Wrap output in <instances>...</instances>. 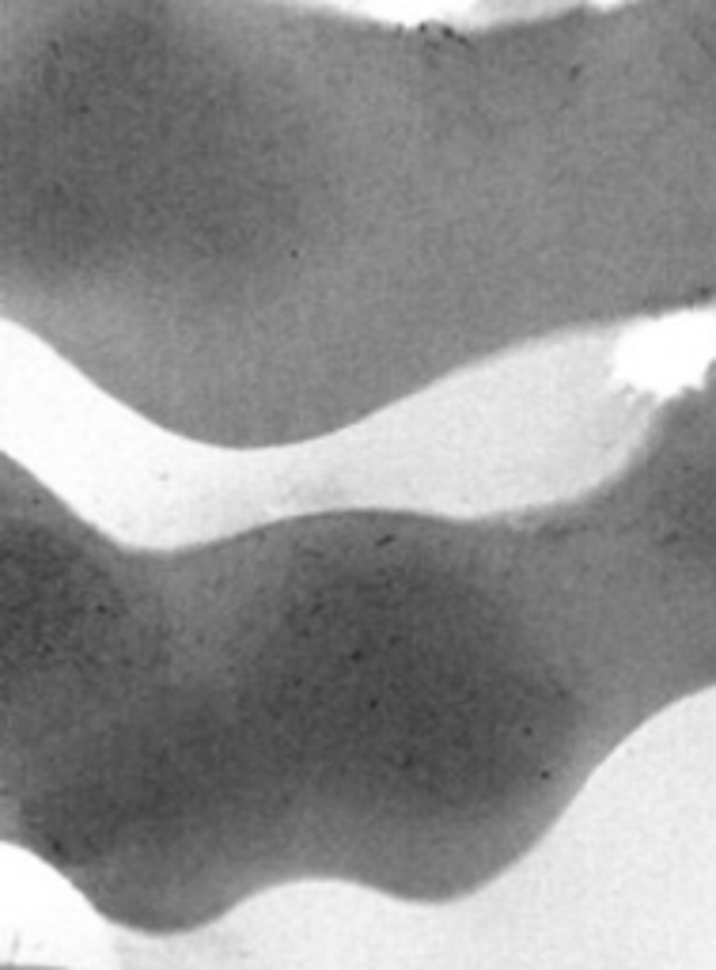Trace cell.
Here are the masks:
<instances>
[{
    "mask_svg": "<svg viewBox=\"0 0 716 970\" xmlns=\"http://www.w3.org/2000/svg\"><path fill=\"white\" fill-rule=\"evenodd\" d=\"M716 308V0H0V311L278 451Z\"/></svg>",
    "mask_w": 716,
    "mask_h": 970,
    "instance_id": "1",
    "label": "cell"
},
{
    "mask_svg": "<svg viewBox=\"0 0 716 970\" xmlns=\"http://www.w3.org/2000/svg\"><path fill=\"white\" fill-rule=\"evenodd\" d=\"M4 970H61V967H27V963H12V967H4Z\"/></svg>",
    "mask_w": 716,
    "mask_h": 970,
    "instance_id": "3",
    "label": "cell"
},
{
    "mask_svg": "<svg viewBox=\"0 0 716 970\" xmlns=\"http://www.w3.org/2000/svg\"><path fill=\"white\" fill-rule=\"evenodd\" d=\"M716 690V357L576 493L133 547L0 459V834L186 937L334 883L452 907Z\"/></svg>",
    "mask_w": 716,
    "mask_h": 970,
    "instance_id": "2",
    "label": "cell"
}]
</instances>
